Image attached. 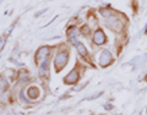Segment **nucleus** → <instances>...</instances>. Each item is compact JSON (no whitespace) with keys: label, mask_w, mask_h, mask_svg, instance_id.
<instances>
[{"label":"nucleus","mask_w":147,"mask_h":115,"mask_svg":"<svg viewBox=\"0 0 147 115\" xmlns=\"http://www.w3.org/2000/svg\"><path fill=\"white\" fill-rule=\"evenodd\" d=\"M81 32H82V34H88L90 33V27L88 26H82Z\"/></svg>","instance_id":"9d476101"},{"label":"nucleus","mask_w":147,"mask_h":115,"mask_svg":"<svg viewBox=\"0 0 147 115\" xmlns=\"http://www.w3.org/2000/svg\"><path fill=\"white\" fill-rule=\"evenodd\" d=\"M27 95H30V98H37L39 95V89L37 87H30L27 91Z\"/></svg>","instance_id":"6e6552de"},{"label":"nucleus","mask_w":147,"mask_h":115,"mask_svg":"<svg viewBox=\"0 0 147 115\" xmlns=\"http://www.w3.org/2000/svg\"><path fill=\"white\" fill-rule=\"evenodd\" d=\"M146 113H147V110H146Z\"/></svg>","instance_id":"f8f14e48"},{"label":"nucleus","mask_w":147,"mask_h":115,"mask_svg":"<svg viewBox=\"0 0 147 115\" xmlns=\"http://www.w3.org/2000/svg\"><path fill=\"white\" fill-rule=\"evenodd\" d=\"M48 52H49V49H48L47 47H42V48H40V49L38 50V52H37V55H36V56H37V58H36V61H39L42 58H44L45 55L48 54Z\"/></svg>","instance_id":"0eeeda50"},{"label":"nucleus","mask_w":147,"mask_h":115,"mask_svg":"<svg viewBox=\"0 0 147 115\" xmlns=\"http://www.w3.org/2000/svg\"><path fill=\"white\" fill-rule=\"evenodd\" d=\"M127 24V18L124 13H120L118 11H114L112 16L105 18V26L110 31L115 32V33H121Z\"/></svg>","instance_id":"f257e3e1"},{"label":"nucleus","mask_w":147,"mask_h":115,"mask_svg":"<svg viewBox=\"0 0 147 115\" xmlns=\"http://www.w3.org/2000/svg\"><path fill=\"white\" fill-rule=\"evenodd\" d=\"M79 72H77L76 70H72L69 75L65 77V83H69V85H74V83H76L77 81H79Z\"/></svg>","instance_id":"39448f33"},{"label":"nucleus","mask_w":147,"mask_h":115,"mask_svg":"<svg viewBox=\"0 0 147 115\" xmlns=\"http://www.w3.org/2000/svg\"><path fill=\"white\" fill-rule=\"evenodd\" d=\"M48 69H49V66H48V59H45V60L43 61V64L40 65V69H39V72H40V75H42L43 77L44 76L48 77V75H49Z\"/></svg>","instance_id":"423d86ee"},{"label":"nucleus","mask_w":147,"mask_h":115,"mask_svg":"<svg viewBox=\"0 0 147 115\" xmlns=\"http://www.w3.org/2000/svg\"><path fill=\"white\" fill-rule=\"evenodd\" d=\"M112 63H114V58L109 50H103V52H100V55H99V65L100 66L107 67Z\"/></svg>","instance_id":"f03ea898"},{"label":"nucleus","mask_w":147,"mask_h":115,"mask_svg":"<svg viewBox=\"0 0 147 115\" xmlns=\"http://www.w3.org/2000/svg\"><path fill=\"white\" fill-rule=\"evenodd\" d=\"M54 63H55V66L58 67V70H60V69L67 63V53H65V52L58 53L57 56H55Z\"/></svg>","instance_id":"20e7f679"},{"label":"nucleus","mask_w":147,"mask_h":115,"mask_svg":"<svg viewBox=\"0 0 147 115\" xmlns=\"http://www.w3.org/2000/svg\"><path fill=\"white\" fill-rule=\"evenodd\" d=\"M76 50L79 52V54L81 55L82 58L84 56H87V50H86V47L82 43H76Z\"/></svg>","instance_id":"1a4fd4ad"},{"label":"nucleus","mask_w":147,"mask_h":115,"mask_svg":"<svg viewBox=\"0 0 147 115\" xmlns=\"http://www.w3.org/2000/svg\"><path fill=\"white\" fill-rule=\"evenodd\" d=\"M3 40H4V37H3V38H0V48H1V43H3Z\"/></svg>","instance_id":"9b49d317"},{"label":"nucleus","mask_w":147,"mask_h":115,"mask_svg":"<svg viewBox=\"0 0 147 115\" xmlns=\"http://www.w3.org/2000/svg\"><path fill=\"white\" fill-rule=\"evenodd\" d=\"M107 42V36H105L104 31L102 28H97L93 33V43L96 45H102Z\"/></svg>","instance_id":"7ed1b4c3"}]
</instances>
